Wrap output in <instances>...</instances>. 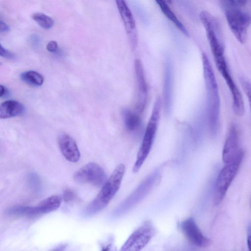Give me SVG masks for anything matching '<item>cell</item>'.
Returning <instances> with one entry per match:
<instances>
[{"instance_id": "6da1fadb", "label": "cell", "mask_w": 251, "mask_h": 251, "mask_svg": "<svg viewBox=\"0 0 251 251\" xmlns=\"http://www.w3.org/2000/svg\"><path fill=\"white\" fill-rule=\"evenodd\" d=\"M203 76L206 92L207 111L209 128L212 135L219 129L220 113V98L217 80L209 61L205 53L202 54Z\"/></svg>"}, {"instance_id": "7a4b0ae2", "label": "cell", "mask_w": 251, "mask_h": 251, "mask_svg": "<svg viewBox=\"0 0 251 251\" xmlns=\"http://www.w3.org/2000/svg\"><path fill=\"white\" fill-rule=\"evenodd\" d=\"M125 172L124 164H119L102 186L98 195L84 208V217H91L98 213L108 204L120 189Z\"/></svg>"}, {"instance_id": "3957f363", "label": "cell", "mask_w": 251, "mask_h": 251, "mask_svg": "<svg viewBox=\"0 0 251 251\" xmlns=\"http://www.w3.org/2000/svg\"><path fill=\"white\" fill-rule=\"evenodd\" d=\"M162 104L161 99L158 97L154 103L151 114L137 154L133 167V173H136L139 171L150 152L158 128Z\"/></svg>"}, {"instance_id": "277c9868", "label": "cell", "mask_w": 251, "mask_h": 251, "mask_svg": "<svg viewBox=\"0 0 251 251\" xmlns=\"http://www.w3.org/2000/svg\"><path fill=\"white\" fill-rule=\"evenodd\" d=\"M244 156V152L241 149L229 161L226 163L220 172L214 187L215 204L218 205L223 201L228 188L238 171Z\"/></svg>"}, {"instance_id": "5b68a950", "label": "cell", "mask_w": 251, "mask_h": 251, "mask_svg": "<svg viewBox=\"0 0 251 251\" xmlns=\"http://www.w3.org/2000/svg\"><path fill=\"white\" fill-rule=\"evenodd\" d=\"M159 172H154L148 176L113 212L114 216H119L127 212L141 201L161 180Z\"/></svg>"}, {"instance_id": "8992f818", "label": "cell", "mask_w": 251, "mask_h": 251, "mask_svg": "<svg viewBox=\"0 0 251 251\" xmlns=\"http://www.w3.org/2000/svg\"><path fill=\"white\" fill-rule=\"evenodd\" d=\"M225 15L228 25L236 39L244 44L248 29L251 23V16L239 7L225 5Z\"/></svg>"}, {"instance_id": "52a82bcc", "label": "cell", "mask_w": 251, "mask_h": 251, "mask_svg": "<svg viewBox=\"0 0 251 251\" xmlns=\"http://www.w3.org/2000/svg\"><path fill=\"white\" fill-rule=\"evenodd\" d=\"M214 60L218 71L225 79L232 95L233 111L237 115L241 116L245 112L244 100L230 73L225 56H218L214 58Z\"/></svg>"}, {"instance_id": "ba28073f", "label": "cell", "mask_w": 251, "mask_h": 251, "mask_svg": "<svg viewBox=\"0 0 251 251\" xmlns=\"http://www.w3.org/2000/svg\"><path fill=\"white\" fill-rule=\"evenodd\" d=\"M155 227L150 220L145 221L122 246L121 251H137L145 247L154 236Z\"/></svg>"}, {"instance_id": "9c48e42d", "label": "cell", "mask_w": 251, "mask_h": 251, "mask_svg": "<svg viewBox=\"0 0 251 251\" xmlns=\"http://www.w3.org/2000/svg\"><path fill=\"white\" fill-rule=\"evenodd\" d=\"M74 179L78 183L89 184L97 187L102 186L107 179L103 168L94 162L86 164L76 172Z\"/></svg>"}, {"instance_id": "30bf717a", "label": "cell", "mask_w": 251, "mask_h": 251, "mask_svg": "<svg viewBox=\"0 0 251 251\" xmlns=\"http://www.w3.org/2000/svg\"><path fill=\"white\" fill-rule=\"evenodd\" d=\"M180 228L186 239L193 245L205 248L211 244V240L203 234L193 218L190 217L182 221Z\"/></svg>"}, {"instance_id": "8fae6325", "label": "cell", "mask_w": 251, "mask_h": 251, "mask_svg": "<svg viewBox=\"0 0 251 251\" xmlns=\"http://www.w3.org/2000/svg\"><path fill=\"white\" fill-rule=\"evenodd\" d=\"M134 71L137 87V100L136 109L141 113L146 107L148 99V85L144 69L141 61L136 59L134 61Z\"/></svg>"}, {"instance_id": "7c38bea8", "label": "cell", "mask_w": 251, "mask_h": 251, "mask_svg": "<svg viewBox=\"0 0 251 251\" xmlns=\"http://www.w3.org/2000/svg\"><path fill=\"white\" fill-rule=\"evenodd\" d=\"M126 31L129 35L131 47L134 50L137 44L136 25L132 14L125 0H115Z\"/></svg>"}, {"instance_id": "4fadbf2b", "label": "cell", "mask_w": 251, "mask_h": 251, "mask_svg": "<svg viewBox=\"0 0 251 251\" xmlns=\"http://www.w3.org/2000/svg\"><path fill=\"white\" fill-rule=\"evenodd\" d=\"M173 82L172 64L169 59H167L164 65L163 88V104L166 115H169L171 111L173 99Z\"/></svg>"}, {"instance_id": "5bb4252c", "label": "cell", "mask_w": 251, "mask_h": 251, "mask_svg": "<svg viewBox=\"0 0 251 251\" xmlns=\"http://www.w3.org/2000/svg\"><path fill=\"white\" fill-rule=\"evenodd\" d=\"M241 148L239 147V137L237 126L232 124L229 128L224 146L222 158L225 163L229 161Z\"/></svg>"}, {"instance_id": "9a60e30c", "label": "cell", "mask_w": 251, "mask_h": 251, "mask_svg": "<svg viewBox=\"0 0 251 251\" xmlns=\"http://www.w3.org/2000/svg\"><path fill=\"white\" fill-rule=\"evenodd\" d=\"M59 149L64 157L69 161L77 162L80 158V152L77 146L69 135L66 133L60 134L57 139Z\"/></svg>"}, {"instance_id": "2e32d148", "label": "cell", "mask_w": 251, "mask_h": 251, "mask_svg": "<svg viewBox=\"0 0 251 251\" xmlns=\"http://www.w3.org/2000/svg\"><path fill=\"white\" fill-rule=\"evenodd\" d=\"M24 111V107L20 102L8 100L2 102L0 106V119H7L21 115Z\"/></svg>"}, {"instance_id": "e0dca14e", "label": "cell", "mask_w": 251, "mask_h": 251, "mask_svg": "<svg viewBox=\"0 0 251 251\" xmlns=\"http://www.w3.org/2000/svg\"><path fill=\"white\" fill-rule=\"evenodd\" d=\"M61 201V197L58 195H52L47 198L35 206L38 215L56 210L60 206Z\"/></svg>"}, {"instance_id": "ac0fdd59", "label": "cell", "mask_w": 251, "mask_h": 251, "mask_svg": "<svg viewBox=\"0 0 251 251\" xmlns=\"http://www.w3.org/2000/svg\"><path fill=\"white\" fill-rule=\"evenodd\" d=\"M165 16L171 21L176 27L185 36H189V33L176 15L174 14L168 4L166 0H155Z\"/></svg>"}, {"instance_id": "d6986e66", "label": "cell", "mask_w": 251, "mask_h": 251, "mask_svg": "<svg viewBox=\"0 0 251 251\" xmlns=\"http://www.w3.org/2000/svg\"><path fill=\"white\" fill-rule=\"evenodd\" d=\"M123 117L125 125L128 130H135L140 126L141 120L138 113L125 109L123 111Z\"/></svg>"}, {"instance_id": "ffe728a7", "label": "cell", "mask_w": 251, "mask_h": 251, "mask_svg": "<svg viewBox=\"0 0 251 251\" xmlns=\"http://www.w3.org/2000/svg\"><path fill=\"white\" fill-rule=\"evenodd\" d=\"M20 77L23 81L35 86H41L44 82L43 76L39 73L33 71L23 73Z\"/></svg>"}, {"instance_id": "44dd1931", "label": "cell", "mask_w": 251, "mask_h": 251, "mask_svg": "<svg viewBox=\"0 0 251 251\" xmlns=\"http://www.w3.org/2000/svg\"><path fill=\"white\" fill-rule=\"evenodd\" d=\"M31 18L42 28L45 29L51 28L54 25L52 18L43 13H35L31 15Z\"/></svg>"}, {"instance_id": "7402d4cb", "label": "cell", "mask_w": 251, "mask_h": 251, "mask_svg": "<svg viewBox=\"0 0 251 251\" xmlns=\"http://www.w3.org/2000/svg\"><path fill=\"white\" fill-rule=\"evenodd\" d=\"M240 82L248 99L251 113V81L245 77L241 76L240 77Z\"/></svg>"}, {"instance_id": "603a6c76", "label": "cell", "mask_w": 251, "mask_h": 251, "mask_svg": "<svg viewBox=\"0 0 251 251\" xmlns=\"http://www.w3.org/2000/svg\"><path fill=\"white\" fill-rule=\"evenodd\" d=\"M75 193L71 189H66L64 191L63 195V199L66 202H70L73 201L75 198Z\"/></svg>"}, {"instance_id": "cb8c5ba5", "label": "cell", "mask_w": 251, "mask_h": 251, "mask_svg": "<svg viewBox=\"0 0 251 251\" xmlns=\"http://www.w3.org/2000/svg\"><path fill=\"white\" fill-rule=\"evenodd\" d=\"M0 55L9 59H13L15 58L14 54L4 48L1 44L0 45Z\"/></svg>"}, {"instance_id": "d4e9b609", "label": "cell", "mask_w": 251, "mask_h": 251, "mask_svg": "<svg viewBox=\"0 0 251 251\" xmlns=\"http://www.w3.org/2000/svg\"><path fill=\"white\" fill-rule=\"evenodd\" d=\"M58 48L57 43L55 41H50L47 45V50L51 52L56 51Z\"/></svg>"}, {"instance_id": "484cf974", "label": "cell", "mask_w": 251, "mask_h": 251, "mask_svg": "<svg viewBox=\"0 0 251 251\" xmlns=\"http://www.w3.org/2000/svg\"><path fill=\"white\" fill-rule=\"evenodd\" d=\"M10 30L9 25L1 20L0 21V31L1 33L7 32Z\"/></svg>"}, {"instance_id": "4316f807", "label": "cell", "mask_w": 251, "mask_h": 251, "mask_svg": "<svg viewBox=\"0 0 251 251\" xmlns=\"http://www.w3.org/2000/svg\"><path fill=\"white\" fill-rule=\"evenodd\" d=\"M247 245L249 250L251 251V225L248 228Z\"/></svg>"}, {"instance_id": "83f0119b", "label": "cell", "mask_w": 251, "mask_h": 251, "mask_svg": "<svg viewBox=\"0 0 251 251\" xmlns=\"http://www.w3.org/2000/svg\"><path fill=\"white\" fill-rule=\"evenodd\" d=\"M8 93V90L4 86L0 85V97H4L6 96Z\"/></svg>"}]
</instances>
